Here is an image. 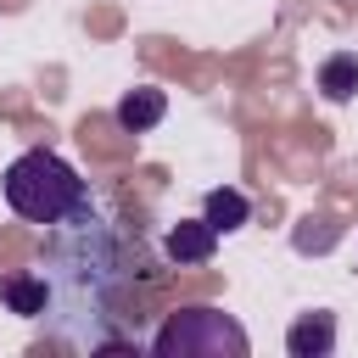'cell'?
Here are the masks:
<instances>
[{"instance_id": "obj_1", "label": "cell", "mask_w": 358, "mask_h": 358, "mask_svg": "<svg viewBox=\"0 0 358 358\" xmlns=\"http://www.w3.org/2000/svg\"><path fill=\"white\" fill-rule=\"evenodd\" d=\"M6 201L17 218L28 224H67L73 213L90 207V190L78 179V168L56 151H22L6 168Z\"/></svg>"}, {"instance_id": "obj_2", "label": "cell", "mask_w": 358, "mask_h": 358, "mask_svg": "<svg viewBox=\"0 0 358 358\" xmlns=\"http://www.w3.org/2000/svg\"><path fill=\"white\" fill-rule=\"evenodd\" d=\"M157 358H246L252 341L224 308H179L151 336Z\"/></svg>"}, {"instance_id": "obj_3", "label": "cell", "mask_w": 358, "mask_h": 358, "mask_svg": "<svg viewBox=\"0 0 358 358\" xmlns=\"http://www.w3.org/2000/svg\"><path fill=\"white\" fill-rule=\"evenodd\" d=\"M162 246H168V257H173L179 268H190V263H207V257L218 252V229H213L207 218H179Z\"/></svg>"}, {"instance_id": "obj_4", "label": "cell", "mask_w": 358, "mask_h": 358, "mask_svg": "<svg viewBox=\"0 0 358 358\" xmlns=\"http://www.w3.org/2000/svg\"><path fill=\"white\" fill-rule=\"evenodd\" d=\"M285 352L291 358H330L336 352V313H302L291 330H285Z\"/></svg>"}, {"instance_id": "obj_5", "label": "cell", "mask_w": 358, "mask_h": 358, "mask_svg": "<svg viewBox=\"0 0 358 358\" xmlns=\"http://www.w3.org/2000/svg\"><path fill=\"white\" fill-rule=\"evenodd\" d=\"M162 112H168V95H162L157 84H140V90H129V95L117 101V123H123L129 134L157 129V123H162Z\"/></svg>"}, {"instance_id": "obj_6", "label": "cell", "mask_w": 358, "mask_h": 358, "mask_svg": "<svg viewBox=\"0 0 358 358\" xmlns=\"http://www.w3.org/2000/svg\"><path fill=\"white\" fill-rule=\"evenodd\" d=\"M201 218H207L218 235H229V229H241V224L252 218V201H246L235 185H218V190H207V201H201Z\"/></svg>"}, {"instance_id": "obj_7", "label": "cell", "mask_w": 358, "mask_h": 358, "mask_svg": "<svg viewBox=\"0 0 358 358\" xmlns=\"http://www.w3.org/2000/svg\"><path fill=\"white\" fill-rule=\"evenodd\" d=\"M0 296L11 302V313L39 319L45 302H50V285H45V274H11V280H0Z\"/></svg>"}, {"instance_id": "obj_8", "label": "cell", "mask_w": 358, "mask_h": 358, "mask_svg": "<svg viewBox=\"0 0 358 358\" xmlns=\"http://www.w3.org/2000/svg\"><path fill=\"white\" fill-rule=\"evenodd\" d=\"M319 90H324V101H352V95H358V50H336V56H324V67H319Z\"/></svg>"}, {"instance_id": "obj_9", "label": "cell", "mask_w": 358, "mask_h": 358, "mask_svg": "<svg viewBox=\"0 0 358 358\" xmlns=\"http://www.w3.org/2000/svg\"><path fill=\"white\" fill-rule=\"evenodd\" d=\"M336 235H341V224H336L330 213H308V218L296 224V252H330Z\"/></svg>"}]
</instances>
